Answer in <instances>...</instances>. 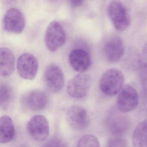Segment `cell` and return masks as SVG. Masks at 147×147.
Returning a JSON list of instances; mask_svg holds the SVG:
<instances>
[{
    "label": "cell",
    "instance_id": "cell-12",
    "mask_svg": "<svg viewBox=\"0 0 147 147\" xmlns=\"http://www.w3.org/2000/svg\"><path fill=\"white\" fill-rule=\"evenodd\" d=\"M104 55L109 62L115 63L121 60L124 55L125 47L123 39L114 36L106 42L104 46Z\"/></svg>",
    "mask_w": 147,
    "mask_h": 147
},
{
    "label": "cell",
    "instance_id": "cell-23",
    "mask_svg": "<svg viewBox=\"0 0 147 147\" xmlns=\"http://www.w3.org/2000/svg\"><path fill=\"white\" fill-rule=\"evenodd\" d=\"M69 2L72 6L76 7L80 6L83 4V1H70Z\"/></svg>",
    "mask_w": 147,
    "mask_h": 147
},
{
    "label": "cell",
    "instance_id": "cell-11",
    "mask_svg": "<svg viewBox=\"0 0 147 147\" xmlns=\"http://www.w3.org/2000/svg\"><path fill=\"white\" fill-rule=\"evenodd\" d=\"M66 119L69 126L76 130L84 129L87 128L89 123L86 110L78 105H74L69 108Z\"/></svg>",
    "mask_w": 147,
    "mask_h": 147
},
{
    "label": "cell",
    "instance_id": "cell-22",
    "mask_svg": "<svg viewBox=\"0 0 147 147\" xmlns=\"http://www.w3.org/2000/svg\"><path fill=\"white\" fill-rule=\"evenodd\" d=\"M42 147H67L65 143L60 138H53L48 140Z\"/></svg>",
    "mask_w": 147,
    "mask_h": 147
},
{
    "label": "cell",
    "instance_id": "cell-2",
    "mask_svg": "<svg viewBox=\"0 0 147 147\" xmlns=\"http://www.w3.org/2000/svg\"><path fill=\"white\" fill-rule=\"evenodd\" d=\"M109 17L115 29L123 32L129 27L131 18L125 5L119 1H113L108 6Z\"/></svg>",
    "mask_w": 147,
    "mask_h": 147
},
{
    "label": "cell",
    "instance_id": "cell-13",
    "mask_svg": "<svg viewBox=\"0 0 147 147\" xmlns=\"http://www.w3.org/2000/svg\"><path fill=\"white\" fill-rule=\"evenodd\" d=\"M45 80L48 88L54 93L59 92L64 85V77L61 69L57 65L51 64L45 72Z\"/></svg>",
    "mask_w": 147,
    "mask_h": 147
},
{
    "label": "cell",
    "instance_id": "cell-18",
    "mask_svg": "<svg viewBox=\"0 0 147 147\" xmlns=\"http://www.w3.org/2000/svg\"><path fill=\"white\" fill-rule=\"evenodd\" d=\"M132 142L135 147H147V119L139 123L135 128Z\"/></svg>",
    "mask_w": 147,
    "mask_h": 147
},
{
    "label": "cell",
    "instance_id": "cell-8",
    "mask_svg": "<svg viewBox=\"0 0 147 147\" xmlns=\"http://www.w3.org/2000/svg\"><path fill=\"white\" fill-rule=\"evenodd\" d=\"M38 68V62L36 58L30 53H24L18 59V73L23 79L33 80L36 75Z\"/></svg>",
    "mask_w": 147,
    "mask_h": 147
},
{
    "label": "cell",
    "instance_id": "cell-16",
    "mask_svg": "<svg viewBox=\"0 0 147 147\" xmlns=\"http://www.w3.org/2000/svg\"><path fill=\"white\" fill-rule=\"evenodd\" d=\"M15 135V129L12 119L8 116L0 119V142L5 144L11 142Z\"/></svg>",
    "mask_w": 147,
    "mask_h": 147
},
{
    "label": "cell",
    "instance_id": "cell-6",
    "mask_svg": "<svg viewBox=\"0 0 147 147\" xmlns=\"http://www.w3.org/2000/svg\"><path fill=\"white\" fill-rule=\"evenodd\" d=\"M138 102V95L136 89L130 85H125L117 98V108L123 113L129 112L136 109Z\"/></svg>",
    "mask_w": 147,
    "mask_h": 147
},
{
    "label": "cell",
    "instance_id": "cell-5",
    "mask_svg": "<svg viewBox=\"0 0 147 147\" xmlns=\"http://www.w3.org/2000/svg\"><path fill=\"white\" fill-rule=\"evenodd\" d=\"M26 130L32 139L42 142L46 140L49 136V124L47 119L42 115H35L28 122Z\"/></svg>",
    "mask_w": 147,
    "mask_h": 147
},
{
    "label": "cell",
    "instance_id": "cell-14",
    "mask_svg": "<svg viewBox=\"0 0 147 147\" xmlns=\"http://www.w3.org/2000/svg\"><path fill=\"white\" fill-rule=\"evenodd\" d=\"M69 60L72 68L79 73L86 72L91 66V57L84 49L78 48L73 50L69 54Z\"/></svg>",
    "mask_w": 147,
    "mask_h": 147
},
{
    "label": "cell",
    "instance_id": "cell-20",
    "mask_svg": "<svg viewBox=\"0 0 147 147\" xmlns=\"http://www.w3.org/2000/svg\"><path fill=\"white\" fill-rule=\"evenodd\" d=\"M76 147H100L99 142L95 136L91 134L83 135L79 139Z\"/></svg>",
    "mask_w": 147,
    "mask_h": 147
},
{
    "label": "cell",
    "instance_id": "cell-21",
    "mask_svg": "<svg viewBox=\"0 0 147 147\" xmlns=\"http://www.w3.org/2000/svg\"><path fill=\"white\" fill-rule=\"evenodd\" d=\"M107 147H128V144L126 141L121 138H113L109 140Z\"/></svg>",
    "mask_w": 147,
    "mask_h": 147
},
{
    "label": "cell",
    "instance_id": "cell-9",
    "mask_svg": "<svg viewBox=\"0 0 147 147\" xmlns=\"http://www.w3.org/2000/svg\"><path fill=\"white\" fill-rule=\"evenodd\" d=\"M91 83L90 76L86 74L77 75L68 83L67 92L69 95L72 98H83L88 93Z\"/></svg>",
    "mask_w": 147,
    "mask_h": 147
},
{
    "label": "cell",
    "instance_id": "cell-1",
    "mask_svg": "<svg viewBox=\"0 0 147 147\" xmlns=\"http://www.w3.org/2000/svg\"><path fill=\"white\" fill-rule=\"evenodd\" d=\"M124 77L120 70L111 68L103 74L99 82L101 92L108 96H114L118 94L124 86Z\"/></svg>",
    "mask_w": 147,
    "mask_h": 147
},
{
    "label": "cell",
    "instance_id": "cell-10",
    "mask_svg": "<svg viewBox=\"0 0 147 147\" xmlns=\"http://www.w3.org/2000/svg\"><path fill=\"white\" fill-rule=\"evenodd\" d=\"M4 29L14 34H19L25 26V19L22 12L18 8H12L6 13L3 20Z\"/></svg>",
    "mask_w": 147,
    "mask_h": 147
},
{
    "label": "cell",
    "instance_id": "cell-3",
    "mask_svg": "<svg viewBox=\"0 0 147 147\" xmlns=\"http://www.w3.org/2000/svg\"><path fill=\"white\" fill-rule=\"evenodd\" d=\"M66 40V33L62 26L57 21L51 22L45 31V41L48 49L55 52L62 47Z\"/></svg>",
    "mask_w": 147,
    "mask_h": 147
},
{
    "label": "cell",
    "instance_id": "cell-15",
    "mask_svg": "<svg viewBox=\"0 0 147 147\" xmlns=\"http://www.w3.org/2000/svg\"><path fill=\"white\" fill-rule=\"evenodd\" d=\"M14 57L8 48H2L0 51V74L2 77L10 76L14 69Z\"/></svg>",
    "mask_w": 147,
    "mask_h": 147
},
{
    "label": "cell",
    "instance_id": "cell-19",
    "mask_svg": "<svg viewBox=\"0 0 147 147\" xmlns=\"http://www.w3.org/2000/svg\"><path fill=\"white\" fill-rule=\"evenodd\" d=\"M13 92L11 88L5 84L1 83L0 85V105L4 110L9 108L13 101Z\"/></svg>",
    "mask_w": 147,
    "mask_h": 147
},
{
    "label": "cell",
    "instance_id": "cell-17",
    "mask_svg": "<svg viewBox=\"0 0 147 147\" xmlns=\"http://www.w3.org/2000/svg\"><path fill=\"white\" fill-rule=\"evenodd\" d=\"M138 63L143 101L145 103L147 100V42L142 50Z\"/></svg>",
    "mask_w": 147,
    "mask_h": 147
},
{
    "label": "cell",
    "instance_id": "cell-7",
    "mask_svg": "<svg viewBox=\"0 0 147 147\" xmlns=\"http://www.w3.org/2000/svg\"><path fill=\"white\" fill-rule=\"evenodd\" d=\"M124 113L117 109H113L108 113L106 121L107 126L114 136L122 135L129 127V120Z\"/></svg>",
    "mask_w": 147,
    "mask_h": 147
},
{
    "label": "cell",
    "instance_id": "cell-4",
    "mask_svg": "<svg viewBox=\"0 0 147 147\" xmlns=\"http://www.w3.org/2000/svg\"><path fill=\"white\" fill-rule=\"evenodd\" d=\"M49 103L48 95L43 91L33 90L24 94L21 98V104L25 110L38 111L45 109Z\"/></svg>",
    "mask_w": 147,
    "mask_h": 147
}]
</instances>
